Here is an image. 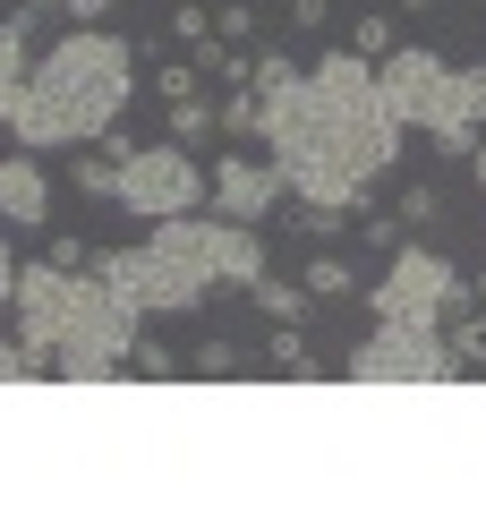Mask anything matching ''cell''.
I'll list each match as a JSON object with an SVG mask.
<instances>
[{
  "label": "cell",
  "mask_w": 486,
  "mask_h": 512,
  "mask_svg": "<svg viewBox=\"0 0 486 512\" xmlns=\"http://www.w3.org/2000/svg\"><path fill=\"white\" fill-rule=\"evenodd\" d=\"M256 137L307 214H359L401 154V120L384 111L367 52H324L316 69L256 52Z\"/></svg>",
  "instance_id": "6da1fadb"
},
{
  "label": "cell",
  "mask_w": 486,
  "mask_h": 512,
  "mask_svg": "<svg viewBox=\"0 0 486 512\" xmlns=\"http://www.w3.org/2000/svg\"><path fill=\"white\" fill-rule=\"evenodd\" d=\"M9 316H18V342L35 350L52 376H69V384H111V376H128L137 308H128L94 265L26 256V265H18V291H9Z\"/></svg>",
  "instance_id": "7a4b0ae2"
},
{
  "label": "cell",
  "mask_w": 486,
  "mask_h": 512,
  "mask_svg": "<svg viewBox=\"0 0 486 512\" xmlns=\"http://www.w3.org/2000/svg\"><path fill=\"white\" fill-rule=\"evenodd\" d=\"M94 274H103L137 316H180V308H197L205 291H222V282L265 274V239H256V222H231V214H214V222L171 214V222H154L145 248H103Z\"/></svg>",
  "instance_id": "3957f363"
},
{
  "label": "cell",
  "mask_w": 486,
  "mask_h": 512,
  "mask_svg": "<svg viewBox=\"0 0 486 512\" xmlns=\"http://www.w3.org/2000/svg\"><path fill=\"white\" fill-rule=\"evenodd\" d=\"M128 94H137V60H128V43L77 26V35H60L52 52L35 60L18 111H9V137L35 146V154L43 146H94V137L120 128Z\"/></svg>",
  "instance_id": "277c9868"
},
{
  "label": "cell",
  "mask_w": 486,
  "mask_h": 512,
  "mask_svg": "<svg viewBox=\"0 0 486 512\" xmlns=\"http://www.w3.org/2000/svg\"><path fill=\"white\" fill-rule=\"evenodd\" d=\"M376 94L401 128L435 137L444 154H478L486 128V69H452L444 52H418V43H393L376 60Z\"/></svg>",
  "instance_id": "5b68a950"
},
{
  "label": "cell",
  "mask_w": 486,
  "mask_h": 512,
  "mask_svg": "<svg viewBox=\"0 0 486 512\" xmlns=\"http://www.w3.org/2000/svg\"><path fill=\"white\" fill-rule=\"evenodd\" d=\"M350 384H452L461 359H452V333L444 325H401V316H376L359 350L342 359Z\"/></svg>",
  "instance_id": "8992f818"
},
{
  "label": "cell",
  "mask_w": 486,
  "mask_h": 512,
  "mask_svg": "<svg viewBox=\"0 0 486 512\" xmlns=\"http://www.w3.org/2000/svg\"><path fill=\"white\" fill-rule=\"evenodd\" d=\"M111 205H128L137 222H171V214H197L205 205V171L197 154L171 137V146H128L120 154V180H111Z\"/></svg>",
  "instance_id": "52a82bcc"
},
{
  "label": "cell",
  "mask_w": 486,
  "mask_h": 512,
  "mask_svg": "<svg viewBox=\"0 0 486 512\" xmlns=\"http://www.w3.org/2000/svg\"><path fill=\"white\" fill-rule=\"evenodd\" d=\"M367 308L401 316V325H444V316L461 308V274H452V256H435V248H393V265H384V282L367 291Z\"/></svg>",
  "instance_id": "ba28073f"
},
{
  "label": "cell",
  "mask_w": 486,
  "mask_h": 512,
  "mask_svg": "<svg viewBox=\"0 0 486 512\" xmlns=\"http://www.w3.org/2000/svg\"><path fill=\"white\" fill-rule=\"evenodd\" d=\"M282 163H256V154H214V214H231V222H265L273 205H282Z\"/></svg>",
  "instance_id": "9c48e42d"
},
{
  "label": "cell",
  "mask_w": 486,
  "mask_h": 512,
  "mask_svg": "<svg viewBox=\"0 0 486 512\" xmlns=\"http://www.w3.org/2000/svg\"><path fill=\"white\" fill-rule=\"evenodd\" d=\"M0 222H9V231H43V222H52V180H43L35 146L0 154Z\"/></svg>",
  "instance_id": "30bf717a"
},
{
  "label": "cell",
  "mask_w": 486,
  "mask_h": 512,
  "mask_svg": "<svg viewBox=\"0 0 486 512\" xmlns=\"http://www.w3.org/2000/svg\"><path fill=\"white\" fill-rule=\"evenodd\" d=\"M35 26H43V9H18V18H0V128H9V111H18L26 77H35Z\"/></svg>",
  "instance_id": "8fae6325"
},
{
  "label": "cell",
  "mask_w": 486,
  "mask_h": 512,
  "mask_svg": "<svg viewBox=\"0 0 486 512\" xmlns=\"http://www.w3.org/2000/svg\"><path fill=\"white\" fill-rule=\"evenodd\" d=\"M248 291H256V308H265L273 325H299V316H307V291H290V282H273V274H256Z\"/></svg>",
  "instance_id": "7c38bea8"
},
{
  "label": "cell",
  "mask_w": 486,
  "mask_h": 512,
  "mask_svg": "<svg viewBox=\"0 0 486 512\" xmlns=\"http://www.w3.org/2000/svg\"><path fill=\"white\" fill-rule=\"evenodd\" d=\"M350 291H359V282H350L342 256H316V265H307V299H350Z\"/></svg>",
  "instance_id": "4fadbf2b"
},
{
  "label": "cell",
  "mask_w": 486,
  "mask_h": 512,
  "mask_svg": "<svg viewBox=\"0 0 486 512\" xmlns=\"http://www.w3.org/2000/svg\"><path fill=\"white\" fill-rule=\"evenodd\" d=\"M205 128H214V103H205V94H180V103H171V137H180V146H197Z\"/></svg>",
  "instance_id": "5bb4252c"
},
{
  "label": "cell",
  "mask_w": 486,
  "mask_h": 512,
  "mask_svg": "<svg viewBox=\"0 0 486 512\" xmlns=\"http://www.w3.org/2000/svg\"><path fill=\"white\" fill-rule=\"evenodd\" d=\"M452 333V359H461V376L469 367H486V316H461V325H444Z\"/></svg>",
  "instance_id": "9a60e30c"
},
{
  "label": "cell",
  "mask_w": 486,
  "mask_h": 512,
  "mask_svg": "<svg viewBox=\"0 0 486 512\" xmlns=\"http://www.w3.org/2000/svg\"><path fill=\"white\" fill-rule=\"evenodd\" d=\"M26 376H43V359L18 342V333H0V384H26Z\"/></svg>",
  "instance_id": "2e32d148"
},
{
  "label": "cell",
  "mask_w": 486,
  "mask_h": 512,
  "mask_svg": "<svg viewBox=\"0 0 486 512\" xmlns=\"http://www.w3.org/2000/svg\"><path fill=\"white\" fill-rule=\"evenodd\" d=\"M111 180H120L111 154H77V197H111Z\"/></svg>",
  "instance_id": "e0dca14e"
},
{
  "label": "cell",
  "mask_w": 486,
  "mask_h": 512,
  "mask_svg": "<svg viewBox=\"0 0 486 512\" xmlns=\"http://www.w3.org/2000/svg\"><path fill=\"white\" fill-rule=\"evenodd\" d=\"M273 376H316V359H307V342L282 325V342H273Z\"/></svg>",
  "instance_id": "ac0fdd59"
},
{
  "label": "cell",
  "mask_w": 486,
  "mask_h": 512,
  "mask_svg": "<svg viewBox=\"0 0 486 512\" xmlns=\"http://www.w3.org/2000/svg\"><path fill=\"white\" fill-rule=\"evenodd\" d=\"M171 367H180V359H171L162 342H137V350H128V376H171Z\"/></svg>",
  "instance_id": "d6986e66"
},
{
  "label": "cell",
  "mask_w": 486,
  "mask_h": 512,
  "mask_svg": "<svg viewBox=\"0 0 486 512\" xmlns=\"http://www.w3.org/2000/svg\"><path fill=\"white\" fill-rule=\"evenodd\" d=\"M222 128H231V137H256V86H248V94H231V103H222Z\"/></svg>",
  "instance_id": "ffe728a7"
},
{
  "label": "cell",
  "mask_w": 486,
  "mask_h": 512,
  "mask_svg": "<svg viewBox=\"0 0 486 512\" xmlns=\"http://www.w3.org/2000/svg\"><path fill=\"white\" fill-rule=\"evenodd\" d=\"M197 376H239V342H205L197 350Z\"/></svg>",
  "instance_id": "44dd1931"
},
{
  "label": "cell",
  "mask_w": 486,
  "mask_h": 512,
  "mask_svg": "<svg viewBox=\"0 0 486 512\" xmlns=\"http://www.w3.org/2000/svg\"><path fill=\"white\" fill-rule=\"evenodd\" d=\"M359 52H367V60L393 52V18H359Z\"/></svg>",
  "instance_id": "7402d4cb"
},
{
  "label": "cell",
  "mask_w": 486,
  "mask_h": 512,
  "mask_svg": "<svg viewBox=\"0 0 486 512\" xmlns=\"http://www.w3.org/2000/svg\"><path fill=\"white\" fill-rule=\"evenodd\" d=\"M154 94H162V103H180V94H197V69H188V60H180V69H162V77H154Z\"/></svg>",
  "instance_id": "603a6c76"
},
{
  "label": "cell",
  "mask_w": 486,
  "mask_h": 512,
  "mask_svg": "<svg viewBox=\"0 0 486 512\" xmlns=\"http://www.w3.org/2000/svg\"><path fill=\"white\" fill-rule=\"evenodd\" d=\"M248 26H256V9H214V35L222 43H248Z\"/></svg>",
  "instance_id": "cb8c5ba5"
},
{
  "label": "cell",
  "mask_w": 486,
  "mask_h": 512,
  "mask_svg": "<svg viewBox=\"0 0 486 512\" xmlns=\"http://www.w3.org/2000/svg\"><path fill=\"white\" fill-rule=\"evenodd\" d=\"M180 43H188V52H197V43H214V18H205V9H180Z\"/></svg>",
  "instance_id": "d4e9b609"
},
{
  "label": "cell",
  "mask_w": 486,
  "mask_h": 512,
  "mask_svg": "<svg viewBox=\"0 0 486 512\" xmlns=\"http://www.w3.org/2000/svg\"><path fill=\"white\" fill-rule=\"evenodd\" d=\"M401 222H435V188H410L401 197Z\"/></svg>",
  "instance_id": "484cf974"
},
{
  "label": "cell",
  "mask_w": 486,
  "mask_h": 512,
  "mask_svg": "<svg viewBox=\"0 0 486 512\" xmlns=\"http://www.w3.org/2000/svg\"><path fill=\"white\" fill-rule=\"evenodd\" d=\"M9 291H18V256H9V239H0V308H9Z\"/></svg>",
  "instance_id": "4316f807"
},
{
  "label": "cell",
  "mask_w": 486,
  "mask_h": 512,
  "mask_svg": "<svg viewBox=\"0 0 486 512\" xmlns=\"http://www.w3.org/2000/svg\"><path fill=\"white\" fill-rule=\"evenodd\" d=\"M60 9H69V18H103L111 0H60Z\"/></svg>",
  "instance_id": "83f0119b"
},
{
  "label": "cell",
  "mask_w": 486,
  "mask_h": 512,
  "mask_svg": "<svg viewBox=\"0 0 486 512\" xmlns=\"http://www.w3.org/2000/svg\"><path fill=\"white\" fill-rule=\"evenodd\" d=\"M469 163H478V188H486V137H478V154H469Z\"/></svg>",
  "instance_id": "f1b7e54d"
},
{
  "label": "cell",
  "mask_w": 486,
  "mask_h": 512,
  "mask_svg": "<svg viewBox=\"0 0 486 512\" xmlns=\"http://www.w3.org/2000/svg\"><path fill=\"white\" fill-rule=\"evenodd\" d=\"M401 9H435V0H401Z\"/></svg>",
  "instance_id": "f546056e"
}]
</instances>
